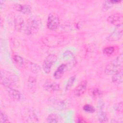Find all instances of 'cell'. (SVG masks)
I'll use <instances>...</instances> for the list:
<instances>
[{
    "mask_svg": "<svg viewBox=\"0 0 123 123\" xmlns=\"http://www.w3.org/2000/svg\"><path fill=\"white\" fill-rule=\"evenodd\" d=\"M123 62V55L122 53H121L106 66L104 70L105 74L108 75H113L118 72L122 69Z\"/></svg>",
    "mask_w": 123,
    "mask_h": 123,
    "instance_id": "cell-1",
    "label": "cell"
},
{
    "mask_svg": "<svg viewBox=\"0 0 123 123\" xmlns=\"http://www.w3.org/2000/svg\"><path fill=\"white\" fill-rule=\"evenodd\" d=\"M1 83L5 87L11 88L16 83V77L5 71H1Z\"/></svg>",
    "mask_w": 123,
    "mask_h": 123,
    "instance_id": "cell-2",
    "label": "cell"
},
{
    "mask_svg": "<svg viewBox=\"0 0 123 123\" xmlns=\"http://www.w3.org/2000/svg\"><path fill=\"white\" fill-rule=\"evenodd\" d=\"M40 20L37 17H32L28 21L25 32L27 35L36 34L39 30Z\"/></svg>",
    "mask_w": 123,
    "mask_h": 123,
    "instance_id": "cell-3",
    "label": "cell"
},
{
    "mask_svg": "<svg viewBox=\"0 0 123 123\" xmlns=\"http://www.w3.org/2000/svg\"><path fill=\"white\" fill-rule=\"evenodd\" d=\"M59 25L60 19L58 15L55 13H50L47 19V27L50 30H55L58 28Z\"/></svg>",
    "mask_w": 123,
    "mask_h": 123,
    "instance_id": "cell-4",
    "label": "cell"
},
{
    "mask_svg": "<svg viewBox=\"0 0 123 123\" xmlns=\"http://www.w3.org/2000/svg\"><path fill=\"white\" fill-rule=\"evenodd\" d=\"M97 111L98 117L99 122L101 123L107 122L108 121V118L106 115L105 103L101 99H100L98 102Z\"/></svg>",
    "mask_w": 123,
    "mask_h": 123,
    "instance_id": "cell-5",
    "label": "cell"
},
{
    "mask_svg": "<svg viewBox=\"0 0 123 123\" xmlns=\"http://www.w3.org/2000/svg\"><path fill=\"white\" fill-rule=\"evenodd\" d=\"M57 57L54 54L49 55L44 60L43 63V70L46 74H49L53 64L56 61Z\"/></svg>",
    "mask_w": 123,
    "mask_h": 123,
    "instance_id": "cell-6",
    "label": "cell"
},
{
    "mask_svg": "<svg viewBox=\"0 0 123 123\" xmlns=\"http://www.w3.org/2000/svg\"><path fill=\"white\" fill-rule=\"evenodd\" d=\"M123 15L121 13H116L109 16L107 18V21L115 26H118L123 25Z\"/></svg>",
    "mask_w": 123,
    "mask_h": 123,
    "instance_id": "cell-7",
    "label": "cell"
},
{
    "mask_svg": "<svg viewBox=\"0 0 123 123\" xmlns=\"http://www.w3.org/2000/svg\"><path fill=\"white\" fill-rule=\"evenodd\" d=\"M43 43L48 46H55L58 45L59 43L62 42V38L61 37L57 36H50L46 37L43 39Z\"/></svg>",
    "mask_w": 123,
    "mask_h": 123,
    "instance_id": "cell-8",
    "label": "cell"
},
{
    "mask_svg": "<svg viewBox=\"0 0 123 123\" xmlns=\"http://www.w3.org/2000/svg\"><path fill=\"white\" fill-rule=\"evenodd\" d=\"M123 36V25L116 26L115 30L107 37L109 41H116L120 39Z\"/></svg>",
    "mask_w": 123,
    "mask_h": 123,
    "instance_id": "cell-9",
    "label": "cell"
},
{
    "mask_svg": "<svg viewBox=\"0 0 123 123\" xmlns=\"http://www.w3.org/2000/svg\"><path fill=\"white\" fill-rule=\"evenodd\" d=\"M43 88L45 90L50 92L58 91L60 89L59 84L51 80H47L45 81L43 85Z\"/></svg>",
    "mask_w": 123,
    "mask_h": 123,
    "instance_id": "cell-10",
    "label": "cell"
},
{
    "mask_svg": "<svg viewBox=\"0 0 123 123\" xmlns=\"http://www.w3.org/2000/svg\"><path fill=\"white\" fill-rule=\"evenodd\" d=\"M87 87V81L83 80L75 87L74 91V95L77 97L82 96L86 92Z\"/></svg>",
    "mask_w": 123,
    "mask_h": 123,
    "instance_id": "cell-11",
    "label": "cell"
},
{
    "mask_svg": "<svg viewBox=\"0 0 123 123\" xmlns=\"http://www.w3.org/2000/svg\"><path fill=\"white\" fill-rule=\"evenodd\" d=\"M14 9L20 12L25 14H29L31 12V7L27 4H17L14 5Z\"/></svg>",
    "mask_w": 123,
    "mask_h": 123,
    "instance_id": "cell-12",
    "label": "cell"
},
{
    "mask_svg": "<svg viewBox=\"0 0 123 123\" xmlns=\"http://www.w3.org/2000/svg\"><path fill=\"white\" fill-rule=\"evenodd\" d=\"M67 69V66L65 64H62L60 65L54 73L53 76L56 79H59L62 77L64 72Z\"/></svg>",
    "mask_w": 123,
    "mask_h": 123,
    "instance_id": "cell-13",
    "label": "cell"
},
{
    "mask_svg": "<svg viewBox=\"0 0 123 123\" xmlns=\"http://www.w3.org/2000/svg\"><path fill=\"white\" fill-rule=\"evenodd\" d=\"M112 82L116 85L120 84L123 82V70L121 69L118 72L113 74L112 77Z\"/></svg>",
    "mask_w": 123,
    "mask_h": 123,
    "instance_id": "cell-14",
    "label": "cell"
},
{
    "mask_svg": "<svg viewBox=\"0 0 123 123\" xmlns=\"http://www.w3.org/2000/svg\"><path fill=\"white\" fill-rule=\"evenodd\" d=\"M8 94L10 97L14 100H19L21 97L20 92L15 89L10 88L8 91Z\"/></svg>",
    "mask_w": 123,
    "mask_h": 123,
    "instance_id": "cell-15",
    "label": "cell"
},
{
    "mask_svg": "<svg viewBox=\"0 0 123 123\" xmlns=\"http://www.w3.org/2000/svg\"><path fill=\"white\" fill-rule=\"evenodd\" d=\"M120 0H106L104 1L102 5V10L103 11H106L111 8L114 4L120 3Z\"/></svg>",
    "mask_w": 123,
    "mask_h": 123,
    "instance_id": "cell-16",
    "label": "cell"
},
{
    "mask_svg": "<svg viewBox=\"0 0 123 123\" xmlns=\"http://www.w3.org/2000/svg\"><path fill=\"white\" fill-rule=\"evenodd\" d=\"M24 26V20L21 17H17L14 20L15 29L17 31H20Z\"/></svg>",
    "mask_w": 123,
    "mask_h": 123,
    "instance_id": "cell-17",
    "label": "cell"
},
{
    "mask_svg": "<svg viewBox=\"0 0 123 123\" xmlns=\"http://www.w3.org/2000/svg\"><path fill=\"white\" fill-rule=\"evenodd\" d=\"M115 51V49L113 47L109 46L103 49V53L104 55L110 56Z\"/></svg>",
    "mask_w": 123,
    "mask_h": 123,
    "instance_id": "cell-18",
    "label": "cell"
},
{
    "mask_svg": "<svg viewBox=\"0 0 123 123\" xmlns=\"http://www.w3.org/2000/svg\"><path fill=\"white\" fill-rule=\"evenodd\" d=\"M14 62L19 66H22L24 64V60L22 57L19 55H15L13 57Z\"/></svg>",
    "mask_w": 123,
    "mask_h": 123,
    "instance_id": "cell-19",
    "label": "cell"
},
{
    "mask_svg": "<svg viewBox=\"0 0 123 123\" xmlns=\"http://www.w3.org/2000/svg\"><path fill=\"white\" fill-rule=\"evenodd\" d=\"M75 78H76L75 76L74 75V76L70 77L69 78V79L67 82L66 86H65V90L66 91H67V90L70 89L72 87V86H73L74 83V82Z\"/></svg>",
    "mask_w": 123,
    "mask_h": 123,
    "instance_id": "cell-20",
    "label": "cell"
},
{
    "mask_svg": "<svg viewBox=\"0 0 123 123\" xmlns=\"http://www.w3.org/2000/svg\"><path fill=\"white\" fill-rule=\"evenodd\" d=\"M36 84V79L34 76H30L28 78L27 84H28V87L29 89H33Z\"/></svg>",
    "mask_w": 123,
    "mask_h": 123,
    "instance_id": "cell-21",
    "label": "cell"
},
{
    "mask_svg": "<svg viewBox=\"0 0 123 123\" xmlns=\"http://www.w3.org/2000/svg\"><path fill=\"white\" fill-rule=\"evenodd\" d=\"M59 117L55 114H50L47 118V121L48 123H56L59 122Z\"/></svg>",
    "mask_w": 123,
    "mask_h": 123,
    "instance_id": "cell-22",
    "label": "cell"
},
{
    "mask_svg": "<svg viewBox=\"0 0 123 123\" xmlns=\"http://www.w3.org/2000/svg\"><path fill=\"white\" fill-rule=\"evenodd\" d=\"M83 109L87 113H93L95 111L94 107L89 104H86L84 106Z\"/></svg>",
    "mask_w": 123,
    "mask_h": 123,
    "instance_id": "cell-23",
    "label": "cell"
},
{
    "mask_svg": "<svg viewBox=\"0 0 123 123\" xmlns=\"http://www.w3.org/2000/svg\"><path fill=\"white\" fill-rule=\"evenodd\" d=\"M10 122L9 119L7 115L5 114L4 113L2 112V111H0V123H5Z\"/></svg>",
    "mask_w": 123,
    "mask_h": 123,
    "instance_id": "cell-24",
    "label": "cell"
},
{
    "mask_svg": "<svg viewBox=\"0 0 123 123\" xmlns=\"http://www.w3.org/2000/svg\"><path fill=\"white\" fill-rule=\"evenodd\" d=\"M63 58L65 60H70L74 58L73 54L70 51H66L63 53Z\"/></svg>",
    "mask_w": 123,
    "mask_h": 123,
    "instance_id": "cell-25",
    "label": "cell"
},
{
    "mask_svg": "<svg viewBox=\"0 0 123 123\" xmlns=\"http://www.w3.org/2000/svg\"><path fill=\"white\" fill-rule=\"evenodd\" d=\"M117 110L118 111H119L120 113H122L123 112V102H120L117 107Z\"/></svg>",
    "mask_w": 123,
    "mask_h": 123,
    "instance_id": "cell-26",
    "label": "cell"
},
{
    "mask_svg": "<svg viewBox=\"0 0 123 123\" xmlns=\"http://www.w3.org/2000/svg\"><path fill=\"white\" fill-rule=\"evenodd\" d=\"M93 94L94 96H97L100 94V91L98 88H96V89H94V91H93Z\"/></svg>",
    "mask_w": 123,
    "mask_h": 123,
    "instance_id": "cell-27",
    "label": "cell"
}]
</instances>
